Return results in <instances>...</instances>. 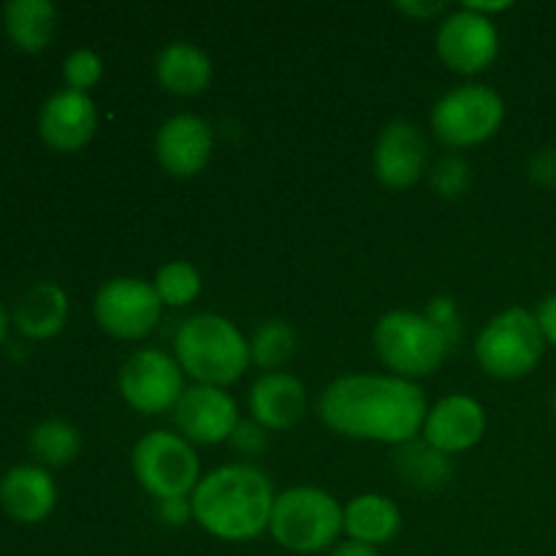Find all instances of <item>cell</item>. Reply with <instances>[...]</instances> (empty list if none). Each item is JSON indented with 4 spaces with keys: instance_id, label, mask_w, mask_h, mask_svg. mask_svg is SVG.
Segmentation results:
<instances>
[{
    "instance_id": "6da1fadb",
    "label": "cell",
    "mask_w": 556,
    "mask_h": 556,
    "mask_svg": "<svg viewBox=\"0 0 556 556\" xmlns=\"http://www.w3.org/2000/svg\"><path fill=\"white\" fill-rule=\"evenodd\" d=\"M320 421L337 434L369 443L405 445L427 421V394L396 375H342L318 400Z\"/></svg>"
},
{
    "instance_id": "7a4b0ae2",
    "label": "cell",
    "mask_w": 556,
    "mask_h": 556,
    "mask_svg": "<svg viewBox=\"0 0 556 556\" xmlns=\"http://www.w3.org/2000/svg\"><path fill=\"white\" fill-rule=\"evenodd\" d=\"M275 486L253 465H223L206 472L190 494L193 521L212 538L248 543L269 532Z\"/></svg>"
},
{
    "instance_id": "3957f363",
    "label": "cell",
    "mask_w": 556,
    "mask_h": 556,
    "mask_svg": "<svg viewBox=\"0 0 556 556\" xmlns=\"http://www.w3.org/2000/svg\"><path fill=\"white\" fill-rule=\"evenodd\" d=\"M174 358L199 386L237 383L250 369V340L228 318L215 313L190 315L174 334Z\"/></svg>"
},
{
    "instance_id": "277c9868",
    "label": "cell",
    "mask_w": 556,
    "mask_h": 556,
    "mask_svg": "<svg viewBox=\"0 0 556 556\" xmlns=\"http://www.w3.org/2000/svg\"><path fill=\"white\" fill-rule=\"evenodd\" d=\"M345 532V508L318 486H293L275 497L269 535L286 552L320 554Z\"/></svg>"
},
{
    "instance_id": "5b68a950",
    "label": "cell",
    "mask_w": 556,
    "mask_h": 556,
    "mask_svg": "<svg viewBox=\"0 0 556 556\" xmlns=\"http://www.w3.org/2000/svg\"><path fill=\"white\" fill-rule=\"evenodd\" d=\"M375 351L391 375L405 380L427 378L438 372L448 353L454 351L448 337L424 313L394 309L375 324Z\"/></svg>"
},
{
    "instance_id": "8992f818",
    "label": "cell",
    "mask_w": 556,
    "mask_h": 556,
    "mask_svg": "<svg viewBox=\"0 0 556 556\" xmlns=\"http://www.w3.org/2000/svg\"><path fill=\"white\" fill-rule=\"evenodd\" d=\"M546 353L535 313L525 307H508L483 326L476 342V356L483 372L500 380H516L530 375Z\"/></svg>"
},
{
    "instance_id": "52a82bcc",
    "label": "cell",
    "mask_w": 556,
    "mask_h": 556,
    "mask_svg": "<svg viewBox=\"0 0 556 556\" xmlns=\"http://www.w3.org/2000/svg\"><path fill=\"white\" fill-rule=\"evenodd\" d=\"M136 481L155 500L190 497L199 486V456L179 432L155 429L139 438L130 454Z\"/></svg>"
},
{
    "instance_id": "ba28073f",
    "label": "cell",
    "mask_w": 556,
    "mask_h": 556,
    "mask_svg": "<svg viewBox=\"0 0 556 556\" xmlns=\"http://www.w3.org/2000/svg\"><path fill=\"white\" fill-rule=\"evenodd\" d=\"M505 119V101L486 85H462L445 92L432 109L434 136L451 150L483 144L500 130Z\"/></svg>"
},
{
    "instance_id": "9c48e42d",
    "label": "cell",
    "mask_w": 556,
    "mask_h": 556,
    "mask_svg": "<svg viewBox=\"0 0 556 556\" xmlns=\"http://www.w3.org/2000/svg\"><path fill=\"white\" fill-rule=\"evenodd\" d=\"M119 394L141 416H161L174 410L185 391V372L172 353L161 348H141L119 367Z\"/></svg>"
},
{
    "instance_id": "30bf717a",
    "label": "cell",
    "mask_w": 556,
    "mask_h": 556,
    "mask_svg": "<svg viewBox=\"0 0 556 556\" xmlns=\"http://www.w3.org/2000/svg\"><path fill=\"white\" fill-rule=\"evenodd\" d=\"M163 302L152 282L141 277H114L103 282L92 302L96 324L117 340H144L161 320Z\"/></svg>"
},
{
    "instance_id": "8fae6325",
    "label": "cell",
    "mask_w": 556,
    "mask_h": 556,
    "mask_svg": "<svg viewBox=\"0 0 556 556\" xmlns=\"http://www.w3.org/2000/svg\"><path fill=\"white\" fill-rule=\"evenodd\" d=\"M500 33L494 20L470 9H456L443 16L438 30V54L456 74H478L497 60Z\"/></svg>"
},
{
    "instance_id": "7c38bea8",
    "label": "cell",
    "mask_w": 556,
    "mask_h": 556,
    "mask_svg": "<svg viewBox=\"0 0 556 556\" xmlns=\"http://www.w3.org/2000/svg\"><path fill=\"white\" fill-rule=\"evenodd\" d=\"M172 413L177 432L193 445L226 443V440H231L239 421H242L237 400L226 389L199 383L182 391Z\"/></svg>"
},
{
    "instance_id": "4fadbf2b",
    "label": "cell",
    "mask_w": 556,
    "mask_h": 556,
    "mask_svg": "<svg viewBox=\"0 0 556 556\" xmlns=\"http://www.w3.org/2000/svg\"><path fill=\"white\" fill-rule=\"evenodd\" d=\"M429 144L418 125L394 119L378 136L372 152V168L380 185L391 190H405L427 174Z\"/></svg>"
},
{
    "instance_id": "5bb4252c",
    "label": "cell",
    "mask_w": 556,
    "mask_h": 556,
    "mask_svg": "<svg viewBox=\"0 0 556 556\" xmlns=\"http://www.w3.org/2000/svg\"><path fill=\"white\" fill-rule=\"evenodd\" d=\"M215 150V134L199 114H174L157 128L155 155L157 163L174 179H190L201 174Z\"/></svg>"
},
{
    "instance_id": "9a60e30c",
    "label": "cell",
    "mask_w": 556,
    "mask_h": 556,
    "mask_svg": "<svg viewBox=\"0 0 556 556\" xmlns=\"http://www.w3.org/2000/svg\"><path fill=\"white\" fill-rule=\"evenodd\" d=\"M486 432V410L476 396L451 394L434 402L427 413L421 434L440 454L454 456L481 443Z\"/></svg>"
},
{
    "instance_id": "2e32d148",
    "label": "cell",
    "mask_w": 556,
    "mask_h": 556,
    "mask_svg": "<svg viewBox=\"0 0 556 556\" xmlns=\"http://www.w3.org/2000/svg\"><path fill=\"white\" fill-rule=\"evenodd\" d=\"M98 128L96 103L87 92L60 90L38 114V134L54 152H79L90 144Z\"/></svg>"
},
{
    "instance_id": "e0dca14e",
    "label": "cell",
    "mask_w": 556,
    "mask_h": 556,
    "mask_svg": "<svg viewBox=\"0 0 556 556\" xmlns=\"http://www.w3.org/2000/svg\"><path fill=\"white\" fill-rule=\"evenodd\" d=\"M248 405L253 421L266 432H288L307 413V389L291 372H264L250 386Z\"/></svg>"
},
{
    "instance_id": "ac0fdd59",
    "label": "cell",
    "mask_w": 556,
    "mask_h": 556,
    "mask_svg": "<svg viewBox=\"0 0 556 556\" xmlns=\"http://www.w3.org/2000/svg\"><path fill=\"white\" fill-rule=\"evenodd\" d=\"M58 505V483L41 465L11 467L0 478V508L20 525H38Z\"/></svg>"
},
{
    "instance_id": "d6986e66",
    "label": "cell",
    "mask_w": 556,
    "mask_h": 556,
    "mask_svg": "<svg viewBox=\"0 0 556 556\" xmlns=\"http://www.w3.org/2000/svg\"><path fill=\"white\" fill-rule=\"evenodd\" d=\"M68 320V296L52 280L33 282L14 307V326L27 340H49L60 334Z\"/></svg>"
},
{
    "instance_id": "ffe728a7",
    "label": "cell",
    "mask_w": 556,
    "mask_h": 556,
    "mask_svg": "<svg viewBox=\"0 0 556 556\" xmlns=\"http://www.w3.org/2000/svg\"><path fill=\"white\" fill-rule=\"evenodd\" d=\"M155 76L163 90L172 92V96H201L212 81V60L195 43L174 41L157 54Z\"/></svg>"
},
{
    "instance_id": "44dd1931",
    "label": "cell",
    "mask_w": 556,
    "mask_h": 556,
    "mask_svg": "<svg viewBox=\"0 0 556 556\" xmlns=\"http://www.w3.org/2000/svg\"><path fill=\"white\" fill-rule=\"evenodd\" d=\"M402 527V514L383 494H358L345 505V535L348 541L364 546H383L396 538Z\"/></svg>"
},
{
    "instance_id": "7402d4cb",
    "label": "cell",
    "mask_w": 556,
    "mask_h": 556,
    "mask_svg": "<svg viewBox=\"0 0 556 556\" xmlns=\"http://www.w3.org/2000/svg\"><path fill=\"white\" fill-rule=\"evenodd\" d=\"M3 27L16 49L43 52L58 33V9L49 0H11L3 5Z\"/></svg>"
},
{
    "instance_id": "603a6c76",
    "label": "cell",
    "mask_w": 556,
    "mask_h": 556,
    "mask_svg": "<svg viewBox=\"0 0 556 556\" xmlns=\"http://www.w3.org/2000/svg\"><path fill=\"white\" fill-rule=\"evenodd\" d=\"M394 465L400 478L418 489H440L454 476L451 456L440 454L427 440H410L405 445H396Z\"/></svg>"
},
{
    "instance_id": "cb8c5ba5",
    "label": "cell",
    "mask_w": 556,
    "mask_h": 556,
    "mask_svg": "<svg viewBox=\"0 0 556 556\" xmlns=\"http://www.w3.org/2000/svg\"><path fill=\"white\" fill-rule=\"evenodd\" d=\"M81 434L74 424L47 418L30 432V454L43 467H65L79 456Z\"/></svg>"
},
{
    "instance_id": "d4e9b609",
    "label": "cell",
    "mask_w": 556,
    "mask_h": 556,
    "mask_svg": "<svg viewBox=\"0 0 556 556\" xmlns=\"http://www.w3.org/2000/svg\"><path fill=\"white\" fill-rule=\"evenodd\" d=\"M296 353V331L288 320L269 318L250 337V358L264 372H280Z\"/></svg>"
},
{
    "instance_id": "484cf974",
    "label": "cell",
    "mask_w": 556,
    "mask_h": 556,
    "mask_svg": "<svg viewBox=\"0 0 556 556\" xmlns=\"http://www.w3.org/2000/svg\"><path fill=\"white\" fill-rule=\"evenodd\" d=\"M163 307H188L201 293V271L188 261H168L152 280Z\"/></svg>"
},
{
    "instance_id": "4316f807",
    "label": "cell",
    "mask_w": 556,
    "mask_h": 556,
    "mask_svg": "<svg viewBox=\"0 0 556 556\" xmlns=\"http://www.w3.org/2000/svg\"><path fill=\"white\" fill-rule=\"evenodd\" d=\"M472 182V172L467 161L456 152H448L440 161H434L432 172H429V185L440 199H459L467 193Z\"/></svg>"
},
{
    "instance_id": "83f0119b",
    "label": "cell",
    "mask_w": 556,
    "mask_h": 556,
    "mask_svg": "<svg viewBox=\"0 0 556 556\" xmlns=\"http://www.w3.org/2000/svg\"><path fill=\"white\" fill-rule=\"evenodd\" d=\"M103 76V60L101 54L92 52V49H76L65 58L63 63V79L65 90L76 92H90L92 87L101 81Z\"/></svg>"
},
{
    "instance_id": "f1b7e54d",
    "label": "cell",
    "mask_w": 556,
    "mask_h": 556,
    "mask_svg": "<svg viewBox=\"0 0 556 556\" xmlns=\"http://www.w3.org/2000/svg\"><path fill=\"white\" fill-rule=\"evenodd\" d=\"M427 315L440 331L451 340V345H456L462 337V318H459V309H456V302L448 296H434L432 302L427 304Z\"/></svg>"
},
{
    "instance_id": "f546056e",
    "label": "cell",
    "mask_w": 556,
    "mask_h": 556,
    "mask_svg": "<svg viewBox=\"0 0 556 556\" xmlns=\"http://www.w3.org/2000/svg\"><path fill=\"white\" fill-rule=\"evenodd\" d=\"M228 443L237 451H242V454L255 456L266 448V429L255 421H239V427L233 429Z\"/></svg>"
},
{
    "instance_id": "4dcf8cb0",
    "label": "cell",
    "mask_w": 556,
    "mask_h": 556,
    "mask_svg": "<svg viewBox=\"0 0 556 556\" xmlns=\"http://www.w3.org/2000/svg\"><path fill=\"white\" fill-rule=\"evenodd\" d=\"M530 179L541 188H556V147H546V150H538L530 157Z\"/></svg>"
},
{
    "instance_id": "1f68e13d",
    "label": "cell",
    "mask_w": 556,
    "mask_h": 556,
    "mask_svg": "<svg viewBox=\"0 0 556 556\" xmlns=\"http://www.w3.org/2000/svg\"><path fill=\"white\" fill-rule=\"evenodd\" d=\"M157 521L166 527H185L193 519V503L190 497H168L157 500Z\"/></svg>"
},
{
    "instance_id": "d6a6232c",
    "label": "cell",
    "mask_w": 556,
    "mask_h": 556,
    "mask_svg": "<svg viewBox=\"0 0 556 556\" xmlns=\"http://www.w3.org/2000/svg\"><path fill=\"white\" fill-rule=\"evenodd\" d=\"M535 320L541 326V334L546 340V345L556 348V293L543 299L535 307Z\"/></svg>"
},
{
    "instance_id": "836d02e7",
    "label": "cell",
    "mask_w": 556,
    "mask_h": 556,
    "mask_svg": "<svg viewBox=\"0 0 556 556\" xmlns=\"http://www.w3.org/2000/svg\"><path fill=\"white\" fill-rule=\"evenodd\" d=\"M396 9H400L402 14L410 16V20L424 22V20H434V16L445 14V11H448V3H418V0L405 3V0H402V3H396Z\"/></svg>"
},
{
    "instance_id": "e575fe53",
    "label": "cell",
    "mask_w": 556,
    "mask_h": 556,
    "mask_svg": "<svg viewBox=\"0 0 556 556\" xmlns=\"http://www.w3.org/2000/svg\"><path fill=\"white\" fill-rule=\"evenodd\" d=\"M329 556H380V552L375 546H364V543L342 541L331 548Z\"/></svg>"
},
{
    "instance_id": "d590c367",
    "label": "cell",
    "mask_w": 556,
    "mask_h": 556,
    "mask_svg": "<svg viewBox=\"0 0 556 556\" xmlns=\"http://www.w3.org/2000/svg\"><path fill=\"white\" fill-rule=\"evenodd\" d=\"M465 9L476 11V14L489 16V20H492V14H503V11H510V9H514V3H508V0H503V3H481V0H467Z\"/></svg>"
},
{
    "instance_id": "8d00e7d4",
    "label": "cell",
    "mask_w": 556,
    "mask_h": 556,
    "mask_svg": "<svg viewBox=\"0 0 556 556\" xmlns=\"http://www.w3.org/2000/svg\"><path fill=\"white\" fill-rule=\"evenodd\" d=\"M5 334H9V313H5V307L0 304V345L5 342Z\"/></svg>"
},
{
    "instance_id": "74e56055",
    "label": "cell",
    "mask_w": 556,
    "mask_h": 556,
    "mask_svg": "<svg viewBox=\"0 0 556 556\" xmlns=\"http://www.w3.org/2000/svg\"><path fill=\"white\" fill-rule=\"evenodd\" d=\"M552 413H554V418H556V389H554V396H552Z\"/></svg>"
}]
</instances>
